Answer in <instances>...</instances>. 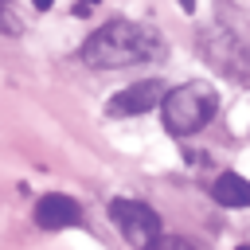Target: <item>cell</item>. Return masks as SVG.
Segmentation results:
<instances>
[{"mask_svg":"<svg viewBox=\"0 0 250 250\" xmlns=\"http://www.w3.org/2000/svg\"><path fill=\"white\" fill-rule=\"evenodd\" d=\"M164 55V39L133 20H105L86 43H82V62L94 70H117V66H137L152 62Z\"/></svg>","mask_w":250,"mask_h":250,"instance_id":"1","label":"cell"},{"mask_svg":"<svg viewBox=\"0 0 250 250\" xmlns=\"http://www.w3.org/2000/svg\"><path fill=\"white\" fill-rule=\"evenodd\" d=\"M215 109H219V98H215L211 82H184V86L164 90V98H160V121L176 137L199 133L215 117Z\"/></svg>","mask_w":250,"mask_h":250,"instance_id":"2","label":"cell"},{"mask_svg":"<svg viewBox=\"0 0 250 250\" xmlns=\"http://www.w3.org/2000/svg\"><path fill=\"white\" fill-rule=\"evenodd\" d=\"M199 59L207 66H215L223 78H230L234 86H250V43L230 31V27H207L199 31Z\"/></svg>","mask_w":250,"mask_h":250,"instance_id":"3","label":"cell"},{"mask_svg":"<svg viewBox=\"0 0 250 250\" xmlns=\"http://www.w3.org/2000/svg\"><path fill=\"white\" fill-rule=\"evenodd\" d=\"M109 223L117 227V234L133 246V250H148L160 234H164V223L160 215L141 203V199H113L109 203Z\"/></svg>","mask_w":250,"mask_h":250,"instance_id":"4","label":"cell"},{"mask_svg":"<svg viewBox=\"0 0 250 250\" xmlns=\"http://www.w3.org/2000/svg\"><path fill=\"white\" fill-rule=\"evenodd\" d=\"M160 98H164V82H160V78H141V82L117 90V94L109 98L105 113H109V117H137V113H148Z\"/></svg>","mask_w":250,"mask_h":250,"instance_id":"5","label":"cell"},{"mask_svg":"<svg viewBox=\"0 0 250 250\" xmlns=\"http://www.w3.org/2000/svg\"><path fill=\"white\" fill-rule=\"evenodd\" d=\"M35 223H39L43 230L82 227V207H78L70 195H62V191H47V195H39V203H35Z\"/></svg>","mask_w":250,"mask_h":250,"instance_id":"6","label":"cell"},{"mask_svg":"<svg viewBox=\"0 0 250 250\" xmlns=\"http://www.w3.org/2000/svg\"><path fill=\"white\" fill-rule=\"evenodd\" d=\"M211 195L223 207H250V180L238 176V172H223V176H215Z\"/></svg>","mask_w":250,"mask_h":250,"instance_id":"7","label":"cell"},{"mask_svg":"<svg viewBox=\"0 0 250 250\" xmlns=\"http://www.w3.org/2000/svg\"><path fill=\"white\" fill-rule=\"evenodd\" d=\"M148 250H203L195 238H188V234H160Z\"/></svg>","mask_w":250,"mask_h":250,"instance_id":"8","label":"cell"},{"mask_svg":"<svg viewBox=\"0 0 250 250\" xmlns=\"http://www.w3.org/2000/svg\"><path fill=\"white\" fill-rule=\"evenodd\" d=\"M51 4H55V0H35V8H39V12H47Z\"/></svg>","mask_w":250,"mask_h":250,"instance_id":"9","label":"cell"},{"mask_svg":"<svg viewBox=\"0 0 250 250\" xmlns=\"http://www.w3.org/2000/svg\"><path fill=\"white\" fill-rule=\"evenodd\" d=\"M238 250H250V242H242V246H238Z\"/></svg>","mask_w":250,"mask_h":250,"instance_id":"10","label":"cell"},{"mask_svg":"<svg viewBox=\"0 0 250 250\" xmlns=\"http://www.w3.org/2000/svg\"><path fill=\"white\" fill-rule=\"evenodd\" d=\"M82 4H94V0H82Z\"/></svg>","mask_w":250,"mask_h":250,"instance_id":"11","label":"cell"}]
</instances>
